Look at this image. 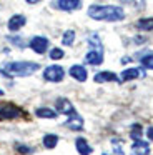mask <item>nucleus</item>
<instances>
[{
	"mask_svg": "<svg viewBox=\"0 0 153 155\" xmlns=\"http://www.w3.org/2000/svg\"><path fill=\"white\" fill-rule=\"evenodd\" d=\"M57 143H58V137H57V135L48 134V135H45V137H43V145H45L47 148H53Z\"/></svg>",
	"mask_w": 153,
	"mask_h": 155,
	"instance_id": "19",
	"label": "nucleus"
},
{
	"mask_svg": "<svg viewBox=\"0 0 153 155\" xmlns=\"http://www.w3.org/2000/svg\"><path fill=\"white\" fill-rule=\"evenodd\" d=\"M146 75V72L143 68H126L122 72L120 82H128V80H135V78H143Z\"/></svg>",
	"mask_w": 153,
	"mask_h": 155,
	"instance_id": "5",
	"label": "nucleus"
},
{
	"mask_svg": "<svg viewBox=\"0 0 153 155\" xmlns=\"http://www.w3.org/2000/svg\"><path fill=\"white\" fill-rule=\"evenodd\" d=\"M132 153L133 155H148L150 153V143L142 138L135 140V143L132 145Z\"/></svg>",
	"mask_w": 153,
	"mask_h": 155,
	"instance_id": "8",
	"label": "nucleus"
},
{
	"mask_svg": "<svg viewBox=\"0 0 153 155\" xmlns=\"http://www.w3.org/2000/svg\"><path fill=\"white\" fill-rule=\"evenodd\" d=\"M73 42H75V32H73V30H67L65 34H63L62 44L67 45V47H70V45H73Z\"/></svg>",
	"mask_w": 153,
	"mask_h": 155,
	"instance_id": "20",
	"label": "nucleus"
},
{
	"mask_svg": "<svg viewBox=\"0 0 153 155\" xmlns=\"http://www.w3.org/2000/svg\"><path fill=\"white\" fill-rule=\"evenodd\" d=\"M95 82L96 84H103V82H120V78L113 72H100V74L95 75Z\"/></svg>",
	"mask_w": 153,
	"mask_h": 155,
	"instance_id": "15",
	"label": "nucleus"
},
{
	"mask_svg": "<svg viewBox=\"0 0 153 155\" xmlns=\"http://www.w3.org/2000/svg\"><path fill=\"white\" fill-rule=\"evenodd\" d=\"M146 137H148V138H150V140H151V142H153V127H150V128H148V130H146Z\"/></svg>",
	"mask_w": 153,
	"mask_h": 155,
	"instance_id": "27",
	"label": "nucleus"
},
{
	"mask_svg": "<svg viewBox=\"0 0 153 155\" xmlns=\"http://www.w3.org/2000/svg\"><path fill=\"white\" fill-rule=\"evenodd\" d=\"M55 105H57V110H58L60 114H65V115H68V117L75 114V108H73L72 102L67 100V98H58V100L55 102Z\"/></svg>",
	"mask_w": 153,
	"mask_h": 155,
	"instance_id": "9",
	"label": "nucleus"
},
{
	"mask_svg": "<svg viewBox=\"0 0 153 155\" xmlns=\"http://www.w3.org/2000/svg\"><path fill=\"white\" fill-rule=\"evenodd\" d=\"M30 48H32L35 54H40V55L45 54L47 48H48V38L37 35V37H33L32 40H30Z\"/></svg>",
	"mask_w": 153,
	"mask_h": 155,
	"instance_id": "4",
	"label": "nucleus"
},
{
	"mask_svg": "<svg viewBox=\"0 0 153 155\" xmlns=\"http://www.w3.org/2000/svg\"><path fill=\"white\" fill-rule=\"evenodd\" d=\"M130 62V58L128 57H125V58H122V64H128Z\"/></svg>",
	"mask_w": 153,
	"mask_h": 155,
	"instance_id": "30",
	"label": "nucleus"
},
{
	"mask_svg": "<svg viewBox=\"0 0 153 155\" xmlns=\"http://www.w3.org/2000/svg\"><path fill=\"white\" fill-rule=\"evenodd\" d=\"M38 68L40 65L35 62H8L0 67V72L7 77H28Z\"/></svg>",
	"mask_w": 153,
	"mask_h": 155,
	"instance_id": "2",
	"label": "nucleus"
},
{
	"mask_svg": "<svg viewBox=\"0 0 153 155\" xmlns=\"http://www.w3.org/2000/svg\"><path fill=\"white\" fill-rule=\"evenodd\" d=\"M65 77V70L60 65H50L43 70V78L48 82H62Z\"/></svg>",
	"mask_w": 153,
	"mask_h": 155,
	"instance_id": "3",
	"label": "nucleus"
},
{
	"mask_svg": "<svg viewBox=\"0 0 153 155\" xmlns=\"http://www.w3.org/2000/svg\"><path fill=\"white\" fill-rule=\"evenodd\" d=\"M140 64L145 68L153 70V52H145V54L140 55Z\"/></svg>",
	"mask_w": 153,
	"mask_h": 155,
	"instance_id": "16",
	"label": "nucleus"
},
{
	"mask_svg": "<svg viewBox=\"0 0 153 155\" xmlns=\"http://www.w3.org/2000/svg\"><path fill=\"white\" fill-rule=\"evenodd\" d=\"M17 148H18L20 152H25V153H27V152H32L30 148H27V147H17Z\"/></svg>",
	"mask_w": 153,
	"mask_h": 155,
	"instance_id": "28",
	"label": "nucleus"
},
{
	"mask_svg": "<svg viewBox=\"0 0 153 155\" xmlns=\"http://www.w3.org/2000/svg\"><path fill=\"white\" fill-rule=\"evenodd\" d=\"M142 134H143L142 127H140V125H133V130H132V134H130L133 140H138V138H142Z\"/></svg>",
	"mask_w": 153,
	"mask_h": 155,
	"instance_id": "24",
	"label": "nucleus"
},
{
	"mask_svg": "<svg viewBox=\"0 0 153 155\" xmlns=\"http://www.w3.org/2000/svg\"><path fill=\"white\" fill-rule=\"evenodd\" d=\"M85 62H86V64H90V65H100L103 62V50L92 48V50L85 55Z\"/></svg>",
	"mask_w": 153,
	"mask_h": 155,
	"instance_id": "7",
	"label": "nucleus"
},
{
	"mask_svg": "<svg viewBox=\"0 0 153 155\" xmlns=\"http://www.w3.org/2000/svg\"><path fill=\"white\" fill-rule=\"evenodd\" d=\"M25 24H27V18L23 17V15H13V17H10L7 27H8L10 32H18Z\"/></svg>",
	"mask_w": 153,
	"mask_h": 155,
	"instance_id": "10",
	"label": "nucleus"
},
{
	"mask_svg": "<svg viewBox=\"0 0 153 155\" xmlns=\"http://www.w3.org/2000/svg\"><path fill=\"white\" fill-rule=\"evenodd\" d=\"M35 115L40 118H55L57 117V112L52 110V108H37Z\"/></svg>",
	"mask_w": 153,
	"mask_h": 155,
	"instance_id": "18",
	"label": "nucleus"
},
{
	"mask_svg": "<svg viewBox=\"0 0 153 155\" xmlns=\"http://www.w3.org/2000/svg\"><path fill=\"white\" fill-rule=\"evenodd\" d=\"M8 40H10V42H13L15 45H18V47H23V42H22V38H13V37H10Z\"/></svg>",
	"mask_w": 153,
	"mask_h": 155,
	"instance_id": "26",
	"label": "nucleus"
},
{
	"mask_svg": "<svg viewBox=\"0 0 153 155\" xmlns=\"http://www.w3.org/2000/svg\"><path fill=\"white\" fill-rule=\"evenodd\" d=\"M20 115V110L13 105H3L0 107V118H15Z\"/></svg>",
	"mask_w": 153,
	"mask_h": 155,
	"instance_id": "13",
	"label": "nucleus"
},
{
	"mask_svg": "<svg viewBox=\"0 0 153 155\" xmlns=\"http://www.w3.org/2000/svg\"><path fill=\"white\" fill-rule=\"evenodd\" d=\"M120 142L118 140H112V145H113V148H115V153H118V155H123V150H122V147H120Z\"/></svg>",
	"mask_w": 153,
	"mask_h": 155,
	"instance_id": "25",
	"label": "nucleus"
},
{
	"mask_svg": "<svg viewBox=\"0 0 153 155\" xmlns=\"http://www.w3.org/2000/svg\"><path fill=\"white\" fill-rule=\"evenodd\" d=\"M0 95H3V90H2V88H0Z\"/></svg>",
	"mask_w": 153,
	"mask_h": 155,
	"instance_id": "31",
	"label": "nucleus"
},
{
	"mask_svg": "<svg viewBox=\"0 0 153 155\" xmlns=\"http://www.w3.org/2000/svg\"><path fill=\"white\" fill-rule=\"evenodd\" d=\"M65 127H68L70 130H82L83 128V118L75 112V114L70 115V118L65 122Z\"/></svg>",
	"mask_w": 153,
	"mask_h": 155,
	"instance_id": "12",
	"label": "nucleus"
},
{
	"mask_svg": "<svg viewBox=\"0 0 153 155\" xmlns=\"http://www.w3.org/2000/svg\"><path fill=\"white\" fill-rule=\"evenodd\" d=\"M103 155H106V153H103Z\"/></svg>",
	"mask_w": 153,
	"mask_h": 155,
	"instance_id": "32",
	"label": "nucleus"
},
{
	"mask_svg": "<svg viewBox=\"0 0 153 155\" xmlns=\"http://www.w3.org/2000/svg\"><path fill=\"white\" fill-rule=\"evenodd\" d=\"M136 28L138 30H145V32L153 30V18H140L136 22Z\"/></svg>",
	"mask_w": 153,
	"mask_h": 155,
	"instance_id": "17",
	"label": "nucleus"
},
{
	"mask_svg": "<svg viewBox=\"0 0 153 155\" xmlns=\"http://www.w3.org/2000/svg\"><path fill=\"white\" fill-rule=\"evenodd\" d=\"M55 7L60 8V10H65V12H72V10H76V8L82 7V0H57Z\"/></svg>",
	"mask_w": 153,
	"mask_h": 155,
	"instance_id": "6",
	"label": "nucleus"
},
{
	"mask_svg": "<svg viewBox=\"0 0 153 155\" xmlns=\"http://www.w3.org/2000/svg\"><path fill=\"white\" fill-rule=\"evenodd\" d=\"M88 17L93 20L120 22L125 18V10L116 5H92L88 8Z\"/></svg>",
	"mask_w": 153,
	"mask_h": 155,
	"instance_id": "1",
	"label": "nucleus"
},
{
	"mask_svg": "<svg viewBox=\"0 0 153 155\" xmlns=\"http://www.w3.org/2000/svg\"><path fill=\"white\" fill-rule=\"evenodd\" d=\"M120 2H123V4H130V5H133V7H136V8L145 7V0H120Z\"/></svg>",
	"mask_w": 153,
	"mask_h": 155,
	"instance_id": "23",
	"label": "nucleus"
},
{
	"mask_svg": "<svg viewBox=\"0 0 153 155\" xmlns=\"http://www.w3.org/2000/svg\"><path fill=\"white\" fill-rule=\"evenodd\" d=\"M27 4H30V5H35V4H38L40 0H25Z\"/></svg>",
	"mask_w": 153,
	"mask_h": 155,
	"instance_id": "29",
	"label": "nucleus"
},
{
	"mask_svg": "<svg viewBox=\"0 0 153 155\" xmlns=\"http://www.w3.org/2000/svg\"><path fill=\"white\" fill-rule=\"evenodd\" d=\"M75 147H76V152H78L80 155H90L92 150H93V148L88 145V142H86L85 138H82V137L75 140Z\"/></svg>",
	"mask_w": 153,
	"mask_h": 155,
	"instance_id": "14",
	"label": "nucleus"
},
{
	"mask_svg": "<svg viewBox=\"0 0 153 155\" xmlns=\"http://www.w3.org/2000/svg\"><path fill=\"white\" fill-rule=\"evenodd\" d=\"M63 50L62 48H52V50H50V58H52V60H60V58H63Z\"/></svg>",
	"mask_w": 153,
	"mask_h": 155,
	"instance_id": "22",
	"label": "nucleus"
},
{
	"mask_svg": "<svg viewBox=\"0 0 153 155\" xmlns=\"http://www.w3.org/2000/svg\"><path fill=\"white\" fill-rule=\"evenodd\" d=\"M88 45H90V48H98V50H103L102 42H100V38H98V35H96V34H92L88 37Z\"/></svg>",
	"mask_w": 153,
	"mask_h": 155,
	"instance_id": "21",
	"label": "nucleus"
},
{
	"mask_svg": "<svg viewBox=\"0 0 153 155\" xmlns=\"http://www.w3.org/2000/svg\"><path fill=\"white\" fill-rule=\"evenodd\" d=\"M70 75L78 82H85L86 77H88L86 68L83 67V65H72V67H70Z\"/></svg>",
	"mask_w": 153,
	"mask_h": 155,
	"instance_id": "11",
	"label": "nucleus"
}]
</instances>
